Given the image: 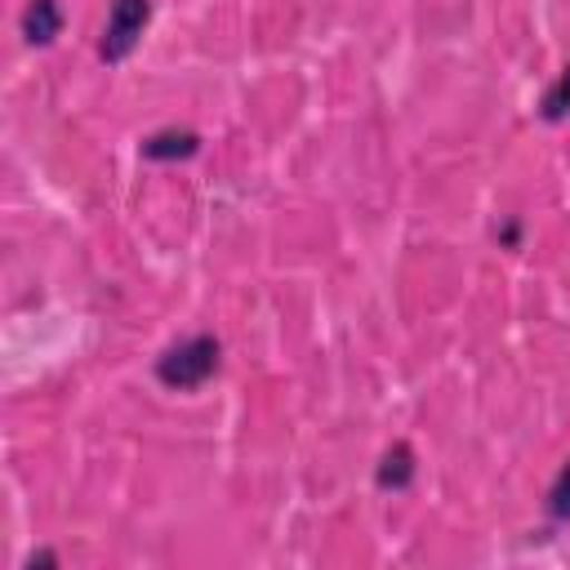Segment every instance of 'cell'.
Masks as SVG:
<instances>
[{
  "label": "cell",
  "instance_id": "obj_3",
  "mask_svg": "<svg viewBox=\"0 0 570 570\" xmlns=\"http://www.w3.org/2000/svg\"><path fill=\"white\" fill-rule=\"evenodd\" d=\"M196 151H200V138L191 129H156L151 138H142L147 160H187Z\"/></svg>",
  "mask_w": 570,
  "mask_h": 570
},
{
  "label": "cell",
  "instance_id": "obj_4",
  "mask_svg": "<svg viewBox=\"0 0 570 570\" xmlns=\"http://www.w3.org/2000/svg\"><path fill=\"white\" fill-rule=\"evenodd\" d=\"M58 31H62L58 0H27V9H22V36H27V45H49Z\"/></svg>",
  "mask_w": 570,
  "mask_h": 570
},
{
  "label": "cell",
  "instance_id": "obj_7",
  "mask_svg": "<svg viewBox=\"0 0 570 570\" xmlns=\"http://www.w3.org/2000/svg\"><path fill=\"white\" fill-rule=\"evenodd\" d=\"M548 517L552 521H570V463L557 472V481L548 490Z\"/></svg>",
  "mask_w": 570,
  "mask_h": 570
},
{
  "label": "cell",
  "instance_id": "obj_1",
  "mask_svg": "<svg viewBox=\"0 0 570 570\" xmlns=\"http://www.w3.org/2000/svg\"><path fill=\"white\" fill-rule=\"evenodd\" d=\"M218 361H223V343L214 334H191V338H183V343H174L156 356V379L165 387L191 392L218 370Z\"/></svg>",
  "mask_w": 570,
  "mask_h": 570
},
{
  "label": "cell",
  "instance_id": "obj_2",
  "mask_svg": "<svg viewBox=\"0 0 570 570\" xmlns=\"http://www.w3.org/2000/svg\"><path fill=\"white\" fill-rule=\"evenodd\" d=\"M147 22H151V0H111L107 27H102V40H98L102 62H125L134 53L138 36L147 31Z\"/></svg>",
  "mask_w": 570,
  "mask_h": 570
},
{
  "label": "cell",
  "instance_id": "obj_6",
  "mask_svg": "<svg viewBox=\"0 0 570 570\" xmlns=\"http://www.w3.org/2000/svg\"><path fill=\"white\" fill-rule=\"evenodd\" d=\"M539 116H543L548 125H557V120H566V116H570V67H566V71L552 80V89L543 94Z\"/></svg>",
  "mask_w": 570,
  "mask_h": 570
},
{
  "label": "cell",
  "instance_id": "obj_8",
  "mask_svg": "<svg viewBox=\"0 0 570 570\" xmlns=\"http://www.w3.org/2000/svg\"><path fill=\"white\" fill-rule=\"evenodd\" d=\"M53 561H58L53 552H31V557H27V570H36V566H53Z\"/></svg>",
  "mask_w": 570,
  "mask_h": 570
},
{
  "label": "cell",
  "instance_id": "obj_5",
  "mask_svg": "<svg viewBox=\"0 0 570 570\" xmlns=\"http://www.w3.org/2000/svg\"><path fill=\"white\" fill-rule=\"evenodd\" d=\"M374 481H379L383 490H405V485L414 481V454H410V445H392V450L379 459Z\"/></svg>",
  "mask_w": 570,
  "mask_h": 570
}]
</instances>
